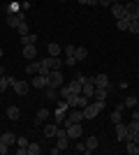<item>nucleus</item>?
I'll list each match as a JSON object with an SVG mask.
<instances>
[{
  "mask_svg": "<svg viewBox=\"0 0 139 155\" xmlns=\"http://www.w3.org/2000/svg\"><path fill=\"white\" fill-rule=\"evenodd\" d=\"M107 107V102H102V100H95V102H88V107L84 109V118H88V120H93V118H98V114Z\"/></svg>",
  "mask_w": 139,
  "mask_h": 155,
  "instance_id": "f257e3e1",
  "label": "nucleus"
},
{
  "mask_svg": "<svg viewBox=\"0 0 139 155\" xmlns=\"http://www.w3.org/2000/svg\"><path fill=\"white\" fill-rule=\"evenodd\" d=\"M65 130H67V137H70L72 141H77V139L84 134V127H81V123H65Z\"/></svg>",
  "mask_w": 139,
  "mask_h": 155,
  "instance_id": "f03ea898",
  "label": "nucleus"
},
{
  "mask_svg": "<svg viewBox=\"0 0 139 155\" xmlns=\"http://www.w3.org/2000/svg\"><path fill=\"white\" fill-rule=\"evenodd\" d=\"M65 116H67V102L65 100H58V107L53 111V120L56 123H65Z\"/></svg>",
  "mask_w": 139,
  "mask_h": 155,
  "instance_id": "7ed1b4c3",
  "label": "nucleus"
},
{
  "mask_svg": "<svg viewBox=\"0 0 139 155\" xmlns=\"http://www.w3.org/2000/svg\"><path fill=\"white\" fill-rule=\"evenodd\" d=\"M26 21V14L23 12H16V14H7V26L9 28H19L21 23Z\"/></svg>",
  "mask_w": 139,
  "mask_h": 155,
  "instance_id": "20e7f679",
  "label": "nucleus"
},
{
  "mask_svg": "<svg viewBox=\"0 0 139 155\" xmlns=\"http://www.w3.org/2000/svg\"><path fill=\"white\" fill-rule=\"evenodd\" d=\"M56 146H58L60 150H65L67 146H70V137H67V130H60V127H58V134H56Z\"/></svg>",
  "mask_w": 139,
  "mask_h": 155,
  "instance_id": "39448f33",
  "label": "nucleus"
},
{
  "mask_svg": "<svg viewBox=\"0 0 139 155\" xmlns=\"http://www.w3.org/2000/svg\"><path fill=\"white\" fill-rule=\"evenodd\" d=\"M63 84H65V79H63L60 70H51V74H49V86H51V88H60Z\"/></svg>",
  "mask_w": 139,
  "mask_h": 155,
  "instance_id": "423d86ee",
  "label": "nucleus"
},
{
  "mask_svg": "<svg viewBox=\"0 0 139 155\" xmlns=\"http://www.w3.org/2000/svg\"><path fill=\"white\" fill-rule=\"evenodd\" d=\"M81 95H86L88 100H93V95H95V84H93V77H88L86 81H84V86H81Z\"/></svg>",
  "mask_w": 139,
  "mask_h": 155,
  "instance_id": "0eeeda50",
  "label": "nucleus"
},
{
  "mask_svg": "<svg viewBox=\"0 0 139 155\" xmlns=\"http://www.w3.org/2000/svg\"><path fill=\"white\" fill-rule=\"evenodd\" d=\"M81 120H86L84 109H77V107H74V111H70V116H65V123H81Z\"/></svg>",
  "mask_w": 139,
  "mask_h": 155,
  "instance_id": "6e6552de",
  "label": "nucleus"
},
{
  "mask_svg": "<svg viewBox=\"0 0 139 155\" xmlns=\"http://www.w3.org/2000/svg\"><path fill=\"white\" fill-rule=\"evenodd\" d=\"M114 130H116V139H118V141H125L127 139V123L121 120V123L114 125Z\"/></svg>",
  "mask_w": 139,
  "mask_h": 155,
  "instance_id": "1a4fd4ad",
  "label": "nucleus"
},
{
  "mask_svg": "<svg viewBox=\"0 0 139 155\" xmlns=\"http://www.w3.org/2000/svg\"><path fill=\"white\" fill-rule=\"evenodd\" d=\"M125 16L127 19H139V5L137 2H125Z\"/></svg>",
  "mask_w": 139,
  "mask_h": 155,
  "instance_id": "9d476101",
  "label": "nucleus"
},
{
  "mask_svg": "<svg viewBox=\"0 0 139 155\" xmlns=\"http://www.w3.org/2000/svg\"><path fill=\"white\" fill-rule=\"evenodd\" d=\"M12 88H14V93H16V95H28V88H30V84H28V81H14L12 84Z\"/></svg>",
  "mask_w": 139,
  "mask_h": 155,
  "instance_id": "9b49d317",
  "label": "nucleus"
},
{
  "mask_svg": "<svg viewBox=\"0 0 139 155\" xmlns=\"http://www.w3.org/2000/svg\"><path fill=\"white\" fill-rule=\"evenodd\" d=\"M93 84H95V88H109V77H107V74H95V77H93Z\"/></svg>",
  "mask_w": 139,
  "mask_h": 155,
  "instance_id": "f8f14e48",
  "label": "nucleus"
},
{
  "mask_svg": "<svg viewBox=\"0 0 139 155\" xmlns=\"http://www.w3.org/2000/svg\"><path fill=\"white\" fill-rule=\"evenodd\" d=\"M42 134H44L46 139H56V134H58V123H49V125H44Z\"/></svg>",
  "mask_w": 139,
  "mask_h": 155,
  "instance_id": "ddd939ff",
  "label": "nucleus"
},
{
  "mask_svg": "<svg viewBox=\"0 0 139 155\" xmlns=\"http://www.w3.org/2000/svg\"><path fill=\"white\" fill-rule=\"evenodd\" d=\"M44 63L49 65L51 70H60V67H63V63H65V60H60L58 56H46V58H44Z\"/></svg>",
  "mask_w": 139,
  "mask_h": 155,
  "instance_id": "4468645a",
  "label": "nucleus"
},
{
  "mask_svg": "<svg viewBox=\"0 0 139 155\" xmlns=\"http://www.w3.org/2000/svg\"><path fill=\"white\" fill-rule=\"evenodd\" d=\"M46 86H49V77H44V74L33 77V88H46Z\"/></svg>",
  "mask_w": 139,
  "mask_h": 155,
  "instance_id": "2eb2a0df",
  "label": "nucleus"
},
{
  "mask_svg": "<svg viewBox=\"0 0 139 155\" xmlns=\"http://www.w3.org/2000/svg\"><path fill=\"white\" fill-rule=\"evenodd\" d=\"M111 14L116 16V19H123V16H125V5H123V2H114L111 5Z\"/></svg>",
  "mask_w": 139,
  "mask_h": 155,
  "instance_id": "dca6fc26",
  "label": "nucleus"
},
{
  "mask_svg": "<svg viewBox=\"0 0 139 155\" xmlns=\"http://www.w3.org/2000/svg\"><path fill=\"white\" fill-rule=\"evenodd\" d=\"M35 56H37V49H35V44H26V46H23V58L35 60Z\"/></svg>",
  "mask_w": 139,
  "mask_h": 155,
  "instance_id": "f3484780",
  "label": "nucleus"
},
{
  "mask_svg": "<svg viewBox=\"0 0 139 155\" xmlns=\"http://www.w3.org/2000/svg\"><path fill=\"white\" fill-rule=\"evenodd\" d=\"M14 81H16L14 77H7V74H2V77H0V93H5V91H7V86H12Z\"/></svg>",
  "mask_w": 139,
  "mask_h": 155,
  "instance_id": "a211bd4d",
  "label": "nucleus"
},
{
  "mask_svg": "<svg viewBox=\"0 0 139 155\" xmlns=\"http://www.w3.org/2000/svg\"><path fill=\"white\" fill-rule=\"evenodd\" d=\"M121 120H123V104H118L116 111H111V123L116 125V123H121Z\"/></svg>",
  "mask_w": 139,
  "mask_h": 155,
  "instance_id": "6ab92c4d",
  "label": "nucleus"
},
{
  "mask_svg": "<svg viewBox=\"0 0 139 155\" xmlns=\"http://www.w3.org/2000/svg\"><path fill=\"white\" fill-rule=\"evenodd\" d=\"M98 143H100L98 137H88V141H86V153H93V150H98Z\"/></svg>",
  "mask_w": 139,
  "mask_h": 155,
  "instance_id": "aec40b11",
  "label": "nucleus"
},
{
  "mask_svg": "<svg viewBox=\"0 0 139 155\" xmlns=\"http://www.w3.org/2000/svg\"><path fill=\"white\" fill-rule=\"evenodd\" d=\"M40 72V60H30L26 65V74H37Z\"/></svg>",
  "mask_w": 139,
  "mask_h": 155,
  "instance_id": "412c9836",
  "label": "nucleus"
},
{
  "mask_svg": "<svg viewBox=\"0 0 139 155\" xmlns=\"http://www.w3.org/2000/svg\"><path fill=\"white\" fill-rule=\"evenodd\" d=\"M19 116H21L19 107H9V109H7V118H9V120H19Z\"/></svg>",
  "mask_w": 139,
  "mask_h": 155,
  "instance_id": "4be33fe9",
  "label": "nucleus"
},
{
  "mask_svg": "<svg viewBox=\"0 0 139 155\" xmlns=\"http://www.w3.org/2000/svg\"><path fill=\"white\" fill-rule=\"evenodd\" d=\"M125 150H127L130 155H139V146H137L134 141H130V139H125Z\"/></svg>",
  "mask_w": 139,
  "mask_h": 155,
  "instance_id": "5701e85b",
  "label": "nucleus"
},
{
  "mask_svg": "<svg viewBox=\"0 0 139 155\" xmlns=\"http://www.w3.org/2000/svg\"><path fill=\"white\" fill-rule=\"evenodd\" d=\"M46 51H49V56H60V44H56V42H49V46H46Z\"/></svg>",
  "mask_w": 139,
  "mask_h": 155,
  "instance_id": "b1692460",
  "label": "nucleus"
},
{
  "mask_svg": "<svg viewBox=\"0 0 139 155\" xmlns=\"http://www.w3.org/2000/svg\"><path fill=\"white\" fill-rule=\"evenodd\" d=\"M107 95H109V88H95V100H102V102H107Z\"/></svg>",
  "mask_w": 139,
  "mask_h": 155,
  "instance_id": "393cba45",
  "label": "nucleus"
},
{
  "mask_svg": "<svg viewBox=\"0 0 139 155\" xmlns=\"http://www.w3.org/2000/svg\"><path fill=\"white\" fill-rule=\"evenodd\" d=\"M37 42V35H33V32H28V35H21V44H35Z\"/></svg>",
  "mask_w": 139,
  "mask_h": 155,
  "instance_id": "a878e982",
  "label": "nucleus"
},
{
  "mask_svg": "<svg viewBox=\"0 0 139 155\" xmlns=\"http://www.w3.org/2000/svg\"><path fill=\"white\" fill-rule=\"evenodd\" d=\"M46 118H49V111H46V109H40V111H37V118H35V125H42Z\"/></svg>",
  "mask_w": 139,
  "mask_h": 155,
  "instance_id": "bb28decb",
  "label": "nucleus"
},
{
  "mask_svg": "<svg viewBox=\"0 0 139 155\" xmlns=\"http://www.w3.org/2000/svg\"><path fill=\"white\" fill-rule=\"evenodd\" d=\"M74 58H77V60H84V58H88V51L84 49V46H77V49H74Z\"/></svg>",
  "mask_w": 139,
  "mask_h": 155,
  "instance_id": "cd10ccee",
  "label": "nucleus"
},
{
  "mask_svg": "<svg viewBox=\"0 0 139 155\" xmlns=\"http://www.w3.org/2000/svg\"><path fill=\"white\" fill-rule=\"evenodd\" d=\"M44 97H46V100H58V88H51V86H46Z\"/></svg>",
  "mask_w": 139,
  "mask_h": 155,
  "instance_id": "c85d7f7f",
  "label": "nucleus"
},
{
  "mask_svg": "<svg viewBox=\"0 0 139 155\" xmlns=\"http://www.w3.org/2000/svg\"><path fill=\"white\" fill-rule=\"evenodd\" d=\"M127 32H132V35H137V32H139V19H130V26H127Z\"/></svg>",
  "mask_w": 139,
  "mask_h": 155,
  "instance_id": "c756f323",
  "label": "nucleus"
},
{
  "mask_svg": "<svg viewBox=\"0 0 139 155\" xmlns=\"http://www.w3.org/2000/svg\"><path fill=\"white\" fill-rule=\"evenodd\" d=\"M40 153H42L40 143H28V155H40Z\"/></svg>",
  "mask_w": 139,
  "mask_h": 155,
  "instance_id": "7c9ffc66",
  "label": "nucleus"
},
{
  "mask_svg": "<svg viewBox=\"0 0 139 155\" xmlns=\"http://www.w3.org/2000/svg\"><path fill=\"white\" fill-rule=\"evenodd\" d=\"M127 26H130V19H127V16L116 21V28H118V30H127Z\"/></svg>",
  "mask_w": 139,
  "mask_h": 155,
  "instance_id": "2f4dec72",
  "label": "nucleus"
},
{
  "mask_svg": "<svg viewBox=\"0 0 139 155\" xmlns=\"http://www.w3.org/2000/svg\"><path fill=\"white\" fill-rule=\"evenodd\" d=\"M123 107H127V109H134V107H137V97H134V95H127Z\"/></svg>",
  "mask_w": 139,
  "mask_h": 155,
  "instance_id": "473e14b6",
  "label": "nucleus"
},
{
  "mask_svg": "<svg viewBox=\"0 0 139 155\" xmlns=\"http://www.w3.org/2000/svg\"><path fill=\"white\" fill-rule=\"evenodd\" d=\"M2 139H5L7 146H12V143H16V137L12 134V132H2Z\"/></svg>",
  "mask_w": 139,
  "mask_h": 155,
  "instance_id": "72a5a7b5",
  "label": "nucleus"
},
{
  "mask_svg": "<svg viewBox=\"0 0 139 155\" xmlns=\"http://www.w3.org/2000/svg\"><path fill=\"white\" fill-rule=\"evenodd\" d=\"M28 143L30 141H28L26 137H19V139H16V146H19V148H28Z\"/></svg>",
  "mask_w": 139,
  "mask_h": 155,
  "instance_id": "f704fd0d",
  "label": "nucleus"
},
{
  "mask_svg": "<svg viewBox=\"0 0 139 155\" xmlns=\"http://www.w3.org/2000/svg\"><path fill=\"white\" fill-rule=\"evenodd\" d=\"M7 150H9V146L5 143V139H2V134H0V155H5Z\"/></svg>",
  "mask_w": 139,
  "mask_h": 155,
  "instance_id": "c9c22d12",
  "label": "nucleus"
},
{
  "mask_svg": "<svg viewBox=\"0 0 139 155\" xmlns=\"http://www.w3.org/2000/svg\"><path fill=\"white\" fill-rule=\"evenodd\" d=\"M16 12H21V7L16 5V2H12V5L7 7V14H16Z\"/></svg>",
  "mask_w": 139,
  "mask_h": 155,
  "instance_id": "e433bc0d",
  "label": "nucleus"
},
{
  "mask_svg": "<svg viewBox=\"0 0 139 155\" xmlns=\"http://www.w3.org/2000/svg\"><path fill=\"white\" fill-rule=\"evenodd\" d=\"M16 30H19V35H28V32H30V30H28V23H26V21H23V23H21Z\"/></svg>",
  "mask_w": 139,
  "mask_h": 155,
  "instance_id": "4c0bfd02",
  "label": "nucleus"
},
{
  "mask_svg": "<svg viewBox=\"0 0 139 155\" xmlns=\"http://www.w3.org/2000/svg\"><path fill=\"white\" fill-rule=\"evenodd\" d=\"M65 65H67V67H72V65H77V58H74V56H67V58H65Z\"/></svg>",
  "mask_w": 139,
  "mask_h": 155,
  "instance_id": "58836bf2",
  "label": "nucleus"
},
{
  "mask_svg": "<svg viewBox=\"0 0 139 155\" xmlns=\"http://www.w3.org/2000/svg\"><path fill=\"white\" fill-rule=\"evenodd\" d=\"M74 150L77 153H86V143H74Z\"/></svg>",
  "mask_w": 139,
  "mask_h": 155,
  "instance_id": "ea45409f",
  "label": "nucleus"
},
{
  "mask_svg": "<svg viewBox=\"0 0 139 155\" xmlns=\"http://www.w3.org/2000/svg\"><path fill=\"white\" fill-rule=\"evenodd\" d=\"M74 49H77V46L67 44V46H65V56H74Z\"/></svg>",
  "mask_w": 139,
  "mask_h": 155,
  "instance_id": "a19ab883",
  "label": "nucleus"
},
{
  "mask_svg": "<svg viewBox=\"0 0 139 155\" xmlns=\"http://www.w3.org/2000/svg\"><path fill=\"white\" fill-rule=\"evenodd\" d=\"M79 2H81V5H100V0H79Z\"/></svg>",
  "mask_w": 139,
  "mask_h": 155,
  "instance_id": "79ce46f5",
  "label": "nucleus"
},
{
  "mask_svg": "<svg viewBox=\"0 0 139 155\" xmlns=\"http://www.w3.org/2000/svg\"><path fill=\"white\" fill-rule=\"evenodd\" d=\"M16 155H28V148H16Z\"/></svg>",
  "mask_w": 139,
  "mask_h": 155,
  "instance_id": "37998d69",
  "label": "nucleus"
},
{
  "mask_svg": "<svg viewBox=\"0 0 139 155\" xmlns=\"http://www.w3.org/2000/svg\"><path fill=\"white\" fill-rule=\"evenodd\" d=\"M132 120H139V111H132Z\"/></svg>",
  "mask_w": 139,
  "mask_h": 155,
  "instance_id": "c03bdc74",
  "label": "nucleus"
},
{
  "mask_svg": "<svg viewBox=\"0 0 139 155\" xmlns=\"http://www.w3.org/2000/svg\"><path fill=\"white\" fill-rule=\"evenodd\" d=\"M0 58H2V49H0Z\"/></svg>",
  "mask_w": 139,
  "mask_h": 155,
  "instance_id": "a18cd8bd",
  "label": "nucleus"
},
{
  "mask_svg": "<svg viewBox=\"0 0 139 155\" xmlns=\"http://www.w3.org/2000/svg\"><path fill=\"white\" fill-rule=\"evenodd\" d=\"M132 2H137V5H139V0H132Z\"/></svg>",
  "mask_w": 139,
  "mask_h": 155,
  "instance_id": "49530a36",
  "label": "nucleus"
},
{
  "mask_svg": "<svg viewBox=\"0 0 139 155\" xmlns=\"http://www.w3.org/2000/svg\"><path fill=\"white\" fill-rule=\"evenodd\" d=\"M60 2H65V0H60Z\"/></svg>",
  "mask_w": 139,
  "mask_h": 155,
  "instance_id": "de8ad7c7",
  "label": "nucleus"
},
{
  "mask_svg": "<svg viewBox=\"0 0 139 155\" xmlns=\"http://www.w3.org/2000/svg\"><path fill=\"white\" fill-rule=\"evenodd\" d=\"M137 146H139V143H137Z\"/></svg>",
  "mask_w": 139,
  "mask_h": 155,
  "instance_id": "09e8293b",
  "label": "nucleus"
}]
</instances>
